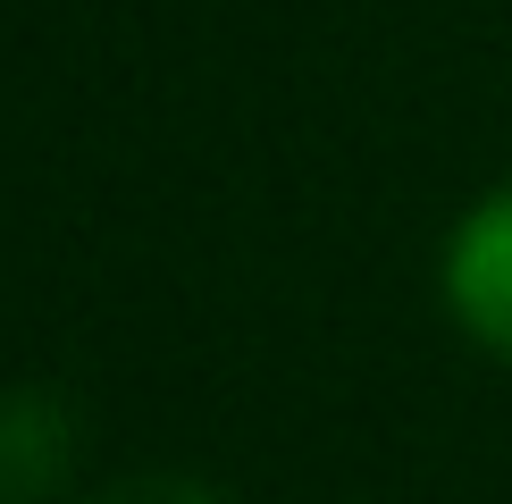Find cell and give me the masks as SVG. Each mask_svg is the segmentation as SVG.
Here are the masks:
<instances>
[{"instance_id":"cell-1","label":"cell","mask_w":512,"mask_h":504,"mask_svg":"<svg viewBox=\"0 0 512 504\" xmlns=\"http://www.w3.org/2000/svg\"><path fill=\"white\" fill-rule=\"evenodd\" d=\"M437 294L487 362H512V177L487 185L454 219L445 261H437Z\"/></svg>"},{"instance_id":"cell-2","label":"cell","mask_w":512,"mask_h":504,"mask_svg":"<svg viewBox=\"0 0 512 504\" xmlns=\"http://www.w3.org/2000/svg\"><path fill=\"white\" fill-rule=\"evenodd\" d=\"M76 429L59 404H42V395H9L0 404V496H42L59 479V462H68Z\"/></svg>"},{"instance_id":"cell-3","label":"cell","mask_w":512,"mask_h":504,"mask_svg":"<svg viewBox=\"0 0 512 504\" xmlns=\"http://www.w3.org/2000/svg\"><path fill=\"white\" fill-rule=\"evenodd\" d=\"M93 504H227V496L202 488V479H185V471H152V479H118V488H101Z\"/></svg>"}]
</instances>
